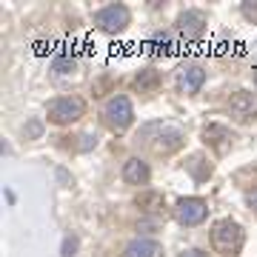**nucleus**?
Instances as JSON below:
<instances>
[{
    "instance_id": "1",
    "label": "nucleus",
    "mask_w": 257,
    "mask_h": 257,
    "mask_svg": "<svg viewBox=\"0 0 257 257\" xmlns=\"http://www.w3.org/2000/svg\"><path fill=\"white\" fill-rule=\"evenodd\" d=\"M49 123H55V126H69V123H77V120L86 114V103L83 97L77 94H66V97H55V100L49 103Z\"/></svg>"
},
{
    "instance_id": "2",
    "label": "nucleus",
    "mask_w": 257,
    "mask_h": 257,
    "mask_svg": "<svg viewBox=\"0 0 257 257\" xmlns=\"http://www.w3.org/2000/svg\"><path fill=\"white\" fill-rule=\"evenodd\" d=\"M211 243H214L217 251L234 257L243 246V226L234 220H217L214 229H211Z\"/></svg>"
},
{
    "instance_id": "3",
    "label": "nucleus",
    "mask_w": 257,
    "mask_h": 257,
    "mask_svg": "<svg viewBox=\"0 0 257 257\" xmlns=\"http://www.w3.org/2000/svg\"><path fill=\"white\" fill-rule=\"evenodd\" d=\"M128 20H132V15H128V9L123 3H109V6L94 12V26L100 29V32H106V35L123 32L128 26Z\"/></svg>"
},
{
    "instance_id": "4",
    "label": "nucleus",
    "mask_w": 257,
    "mask_h": 257,
    "mask_svg": "<svg viewBox=\"0 0 257 257\" xmlns=\"http://www.w3.org/2000/svg\"><path fill=\"white\" fill-rule=\"evenodd\" d=\"M103 120L109 123L114 132H123V128L132 126V120H135V109H132V100H128L126 94H114L109 103H106V109H103Z\"/></svg>"
},
{
    "instance_id": "5",
    "label": "nucleus",
    "mask_w": 257,
    "mask_h": 257,
    "mask_svg": "<svg viewBox=\"0 0 257 257\" xmlns=\"http://www.w3.org/2000/svg\"><path fill=\"white\" fill-rule=\"evenodd\" d=\"M209 214V206L203 197H180L175 203V217L180 226H200Z\"/></svg>"
},
{
    "instance_id": "6",
    "label": "nucleus",
    "mask_w": 257,
    "mask_h": 257,
    "mask_svg": "<svg viewBox=\"0 0 257 257\" xmlns=\"http://www.w3.org/2000/svg\"><path fill=\"white\" fill-rule=\"evenodd\" d=\"M206 83V69L200 63H183L177 69V89L183 94H197Z\"/></svg>"
},
{
    "instance_id": "7",
    "label": "nucleus",
    "mask_w": 257,
    "mask_h": 257,
    "mask_svg": "<svg viewBox=\"0 0 257 257\" xmlns=\"http://www.w3.org/2000/svg\"><path fill=\"white\" fill-rule=\"evenodd\" d=\"M229 111H231V117L243 120V123L254 120L257 117V94L254 92H246V89L234 92L229 97Z\"/></svg>"
},
{
    "instance_id": "8",
    "label": "nucleus",
    "mask_w": 257,
    "mask_h": 257,
    "mask_svg": "<svg viewBox=\"0 0 257 257\" xmlns=\"http://www.w3.org/2000/svg\"><path fill=\"white\" fill-rule=\"evenodd\" d=\"M180 146H183V132L175 128V126H163V123H160L157 138L152 140V149H155L157 155H172V152H177Z\"/></svg>"
},
{
    "instance_id": "9",
    "label": "nucleus",
    "mask_w": 257,
    "mask_h": 257,
    "mask_svg": "<svg viewBox=\"0 0 257 257\" xmlns=\"http://www.w3.org/2000/svg\"><path fill=\"white\" fill-rule=\"evenodd\" d=\"M177 32L186 37V40H200L206 35V18L200 12L194 9H186L180 18H177Z\"/></svg>"
},
{
    "instance_id": "10",
    "label": "nucleus",
    "mask_w": 257,
    "mask_h": 257,
    "mask_svg": "<svg viewBox=\"0 0 257 257\" xmlns=\"http://www.w3.org/2000/svg\"><path fill=\"white\" fill-rule=\"evenodd\" d=\"M149 177H152V169H149L146 160H140V157H128L126 163H123V180L132 186H146Z\"/></svg>"
},
{
    "instance_id": "11",
    "label": "nucleus",
    "mask_w": 257,
    "mask_h": 257,
    "mask_svg": "<svg viewBox=\"0 0 257 257\" xmlns=\"http://www.w3.org/2000/svg\"><path fill=\"white\" fill-rule=\"evenodd\" d=\"M160 254H163V246L149 237H135L123 246V257H160Z\"/></svg>"
},
{
    "instance_id": "12",
    "label": "nucleus",
    "mask_w": 257,
    "mask_h": 257,
    "mask_svg": "<svg viewBox=\"0 0 257 257\" xmlns=\"http://www.w3.org/2000/svg\"><path fill=\"white\" fill-rule=\"evenodd\" d=\"M231 132L226 126H220V123H209V126L203 128V143L206 146H214L217 152H226V149L231 146Z\"/></svg>"
},
{
    "instance_id": "13",
    "label": "nucleus",
    "mask_w": 257,
    "mask_h": 257,
    "mask_svg": "<svg viewBox=\"0 0 257 257\" xmlns=\"http://www.w3.org/2000/svg\"><path fill=\"white\" fill-rule=\"evenodd\" d=\"M135 86H138L140 92H152L160 86V72L157 69H143V72L135 74Z\"/></svg>"
},
{
    "instance_id": "14",
    "label": "nucleus",
    "mask_w": 257,
    "mask_h": 257,
    "mask_svg": "<svg viewBox=\"0 0 257 257\" xmlns=\"http://www.w3.org/2000/svg\"><path fill=\"white\" fill-rule=\"evenodd\" d=\"M74 69H77V60L72 55H60L52 60V72H57V74H72Z\"/></svg>"
},
{
    "instance_id": "15",
    "label": "nucleus",
    "mask_w": 257,
    "mask_h": 257,
    "mask_svg": "<svg viewBox=\"0 0 257 257\" xmlns=\"http://www.w3.org/2000/svg\"><path fill=\"white\" fill-rule=\"evenodd\" d=\"M149 49H152L155 55H166V52L172 49V40H169V35H166V32H155V35H152V40H149Z\"/></svg>"
},
{
    "instance_id": "16",
    "label": "nucleus",
    "mask_w": 257,
    "mask_h": 257,
    "mask_svg": "<svg viewBox=\"0 0 257 257\" xmlns=\"http://www.w3.org/2000/svg\"><path fill=\"white\" fill-rule=\"evenodd\" d=\"M186 166H189V172L194 175V180H203V177H209V175H211V166L206 163L203 157H192V160H189Z\"/></svg>"
},
{
    "instance_id": "17",
    "label": "nucleus",
    "mask_w": 257,
    "mask_h": 257,
    "mask_svg": "<svg viewBox=\"0 0 257 257\" xmlns=\"http://www.w3.org/2000/svg\"><path fill=\"white\" fill-rule=\"evenodd\" d=\"M77 248H80L77 234H66V237H63V248H60V257H77Z\"/></svg>"
},
{
    "instance_id": "18",
    "label": "nucleus",
    "mask_w": 257,
    "mask_h": 257,
    "mask_svg": "<svg viewBox=\"0 0 257 257\" xmlns=\"http://www.w3.org/2000/svg\"><path fill=\"white\" fill-rule=\"evenodd\" d=\"M160 194H155V192H149V194H140L138 197V206L140 209H146V211H155V206H160Z\"/></svg>"
},
{
    "instance_id": "19",
    "label": "nucleus",
    "mask_w": 257,
    "mask_h": 257,
    "mask_svg": "<svg viewBox=\"0 0 257 257\" xmlns=\"http://www.w3.org/2000/svg\"><path fill=\"white\" fill-rule=\"evenodd\" d=\"M23 135H26V140H35L43 135V123L40 120H29L26 126H23Z\"/></svg>"
},
{
    "instance_id": "20",
    "label": "nucleus",
    "mask_w": 257,
    "mask_h": 257,
    "mask_svg": "<svg viewBox=\"0 0 257 257\" xmlns=\"http://www.w3.org/2000/svg\"><path fill=\"white\" fill-rule=\"evenodd\" d=\"M83 143H80V149H83V152H89V149H92L94 146V143H97V135H83Z\"/></svg>"
},
{
    "instance_id": "21",
    "label": "nucleus",
    "mask_w": 257,
    "mask_h": 257,
    "mask_svg": "<svg viewBox=\"0 0 257 257\" xmlns=\"http://www.w3.org/2000/svg\"><path fill=\"white\" fill-rule=\"evenodd\" d=\"M243 15H246L248 20H257V6L254 3H243Z\"/></svg>"
},
{
    "instance_id": "22",
    "label": "nucleus",
    "mask_w": 257,
    "mask_h": 257,
    "mask_svg": "<svg viewBox=\"0 0 257 257\" xmlns=\"http://www.w3.org/2000/svg\"><path fill=\"white\" fill-rule=\"evenodd\" d=\"M177 257H209L206 251H200V248H186V251H180Z\"/></svg>"
},
{
    "instance_id": "23",
    "label": "nucleus",
    "mask_w": 257,
    "mask_h": 257,
    "mask_svg": "<svg viewBox=\"0 0 257 257\" xmlns=\"http://www.w3.org/2000/svg\"><path fill=\"white\" fill-rule=\"evenodd\" d=\"M246 200H248V206H251V209L257 211V189H251V192L246 194Z\"/></svg>"
},
{
    "instance_id": "24",
    "label": "nucleus",
    "mask_w": 257,
    "mask_h": 257,
    "mask_svg": "<svg viewBox=\"0 0 257 257\" xmlns=\"http://www.w3.org/2000/svg\"><path fill=\"white\" fill-rule=\"evenodd\" d=\"M254 83H257V66H254Z\"/></svg>"
}]
</instances>
